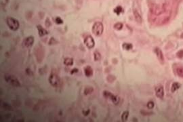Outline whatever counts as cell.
Returning a JSON list of instances; mask_svg holds the SVG:
<instances>
[{
  "label": "cell",
  "mask_w": 183,
  "mask_h": 122,
  "mask_svg": "<svg viewBox=\"0 0 183 122\" xmlns=\"http://www.w3.org/2000/svg\"><path fill=\"white\" fill-rule=\"evenodd\" d=\"M103 31H104V26L101 22L94 23L92 26V33L95 36H100L103 33Z\"/></svg>",
  "instance_id": "1"
},
{
  "label": "cell",
  "mask_w": 183,
  "mask_h": 122,
  "mask_svg": "<svg viewBox=\"0 0 183 122\" xmlns=\"http://www.w3.org/2000/svg\"><path fill=\"white\" fill-rule=\"evenodd\" d=\"M7 25L13 31H16L19 29L20 24L18 20H17L16 18H12V17H8L6 19Z\"/></svg>",
  "instance_id": "2"
},
{
  "label": "cell",
  "mask_w": 183,
  "mask_h": 122,
  "mask_svg": "<svg viewBox=\"0 0 183 122\" xmlns=\"http://www.w3.org/2000/svg\"><path fill=\"white\" fill-rule=\"evenodd\" d=\"M48 81L50 85L53 87H58L60 84V79H59L58 76L55 73H51L50 75L49 76Z\"/></svg>",
  "instance_id": "3"
},
{
  "label": "cell",
  "mask_w": 183,
  "mask_h": 122,
  "mask_svg": "<svg viewBox=\"0 0 183 122\" xmlns=\"http://www.w3.org/2000/svg\"><path fill=\"white\" fill-rule=\"evenodd\" d=\"M103 96H105L107 98H109L112 102H113L114 105H117L119 102V98L118 96H115L114 94H111L110 92L108 91H104L103 92Z\"/></svg>",
  "instance_id": "4"
},
{
  "label": "cell",
  "mask_w": 183,
  "mask_h": 122,
  "mask_svg": "<svg viewBox=\"0 0 183 122\" xmlns=\"http://www.w3.org/2000/svg\"><path fill=\"white\" fill-rule=\"evenodd\" d=\"M5 79H6V81L10 82L11 83V85H12L14 87H20V83L19 81L15 77H13V76L11 75L6 76L5 77Z\"/></svg>",
  "instance_id": "5"
},
{
  "label": "cell",
  "mask_w": 183,
  "mask_h": 122,
  "mask_svg": "<svg viewBox=\"0 0 183 122\" xmlns=\"http://www.w3.org/2000/svg\"><path fill=\"white\" fill-rule=\"evenodd\" d=\"M84 43L88 49H92L95 46V41L91 36L86 37L84 40Z\"/></svg>",
  "instance_id": "6"
},
{
  "label": "cell",
  "mask_w": 183,
  "mask_h": 122,
  "mask_svg": "<svg viewBox=\"0 0 183 122\" xmlns=\"http://www.w3.org/2000/svg\"><path fill=\"white\" fill-rule=\"evenodd\" d=\"M23 46L26 48H31L34 43V37L33 36H29L23 40Z\"/></svg>",
  "instance_id": "7"
},
{
  "label": "cell",
  "mask_w": 183,
  "mask_h": 122,
  "mask_svg": "<svg viewBox=\"0 0 183 122\" xmlns=\"http://www.w3.org/2000/svg\"><path fill=\"white\" fill-rule=\"evenodd\" d=\"M155 94L157 98H162L164 96V89L162 86H158L155 88Z\"/></svg>",
  "instance_id": "8"
},
{
  "label": "cell",
  "mask_w": 183,
  "mask_h": 122,
  "mask_svg": "<svg viewBox=\"0 0 183 122\" xmlns=\"http://www.w3.org/2000/svg\"><path fill=\"white\" fill-rule=\"evenodd\" d=\"M37 31H38V34H39V37H43L48 35V32L46 29H45L44 28H43L42 26L41 25H37Z\"/></svg>",
  "instance_id": "9"
},
{
  "label": "cell",
  "mask_w": 183,
  "mask_h": 122,
  "mask_svg": "<svg viewBox=\"0 0 183 122\" xmlns=\"http://www.w3.org/2000/svg\"><path fill=\"white\" fill-rule=\"evenodd\" d=\"M154 52L156 54V55H157V58H159V60H160L161 62L163 63L164 61V54H163V52H161V50L159 48H155L154 49Z\"/></svg>",
  "instance_id": "10"
},
{
  "label": "cell",
  "mask_w": 183,
  "mask_h": 122,
  "mask_svg": "<svg viewBox=\"0 0 183 122\" xmlns=\"http://www.w3.org/2000/svg\"><path fill=\"white\" fill-rule=\"evenodd\" d=\"M84 73H85V75L86 77H92L94 74V71H93V69L90 66H87L86 67H85L84 69Z\"/></svg>",
  "instance_id": "11"
},
{
  "label": "cell",
  "mask_w": 183,
  "mask_h": 122,
  "mask_svg": "<svg viewBox=\"0 0 183 122\" xmlns=\"http://www.w3.org/2000/svg\"><path fill=\"white\" fill-rule=\"evenodd\" d=\"M134 16L135 20H136V22H138V23H142V17H141V14L138 12L137 10H134Z\"/></svg>",
  "instance_id": "12"
},
{
  "label": "cell",
  "mask_w": 183,
  "mask_h": 122,
  "mask_svg": "<svg viewBox=\"0 0 183 122\" xmlns=\"http://www.w3.org/2000/svg\"><path fill=\"white\" fill-rule=\"evenodd\" d=\"M64 64L67 66H72L73 65V59L72 58H66L64 60Z\"/></svg>",
  "instance_id": "13"
},
{
  "label": "cell",
  "mask_w": 183,
  "mask_h": 122,
  "mask_svg": "<svg viewBox=\"0 0 183 122\" xmlns=\"http://www.w3.org/2000/svg\"><path fill=\"white\" fill-rule=\"evenodd\" d=\"M180 85L179 83H177L175 82L173 84H172V89H171V91H172V92H176L177 89H178L180 88Z\"/></svg>",
  "instance_id": "14"
},
{
  "label": "cell",
  "mask_w": 183,
  "mask_h": 122,
  "mask_svg": "<svg viewBox=\"0 0 183 122\" xmlns=\"http://www.w3.org/2000/svg\"><path fill=\"white\" fill-rule=\"evenodd\" d=\"M101 54L98 51H95L94 53V59L95 61H99L101 60Z\"/></svg>",
  "instance_id": "15"
},
{
  "label": "cell",
  "mask_w": 183,
  "mask_h": 122,
  "mask_svg": "<svg viewBox=\"0 0 183 122\" xmlns=\"http://www.w3.org/2000/svg\"><path fill=\"white\" fill-rule=\"evenodd\" d=\"M93 92H94V88L92 87H90V86H88L84 89V94L85 95H88V94H92Z\"/></svg>",
  "instance_id": "16"
},
{
  "label": "cell",
  "mask_w": 183,
  "mask_h": 122,
  "mask_svg": "<svg viewBox=\"0 0 183 122\" xmlns=\"http://www.w3.org/2000/svg\"><path fill=\"white\" fill-rule=\"evenodd\" d=\"M128 117H129V112H128V111H124V112L122 113V115H121V120L123 122H126L128 120Z\"/></svg>",
  "instance_id": "17"
},
{
  "label": "cell",
  "mask_w": 183,
  "mask_h": 122,
  "mask_svg": "<svg viewBox=\"0 0 183 122\" xmlns=\"http://www.w3.org/2000/svg\"><path fill=\"white\" fill-rule=\"evenodd\" d=\"M123 48L125 50H130V49H132V48H133V46H132V44H131V43H125L123 44Z\"/></svg>",
  "instance_id": "18"
},
{
  "label": "cell",
  "mask_w": 183,
  "mask_h": 122,
  "mask_svg": "<svg viewBox=\"0 0 183 122\" xmlns=\"http://www.w3.org/2000/svg\"><path fill=\"white\" fill-rule=\"evenodd\" d=\"M124 12V10H123V8H122V7L119 6H117L114 9V12L115 13H116L117 15H119L121 12Z\"/></svg>",
  "instance_id": "19"
},
{
  "label": "cell",
  "mask_w": 183,
  "mask_h": 122,
  "mask_svg": "<svg viewBox=\"0 0 183 122\" xmlns=\"http://www.w3.org/2000/svg\"><path fill=\"white\" fill-rule=\"evenodd\" d=\"M176 73L177 75L180 77H183V67H179L176 69Z\"/></svg>",
  "instance_id": "20"
},
{
  "label": "cell",
  "mask_w": 183,
  "mask_h": 122,
  "mask_svg": "<svg viewBox=\"0 0 183 122\" xmlns=\"http://www.w3.org/2000/svg\"><path fill=\"white\" fill-rule=\"evenodd\" d=\"M114 28L116 30H121L123 28V24L121 23H117L115 24Z\"/></svg>",
  "instance_id": "21"
},
{
  "label": "cell",
  "mask_w": 183,
  "mask_h": 122,
  "mask_svg": "<svg viewBox=\"0 0 183 122\" xmlns=\"http://www.w3.org/2000/svg\"><path fill=\"white\" fill-rule=\"evenodd\" d=\"M55 22H56V23L58 24H61L63 23V20H62V19L60 18V17H59V16L56 18Z\"/></svg>",
  "instance_id": "22"
},
{
  "label": "cell",
  "mask_w": 183,
  "mask_h": 122,
  "mask_svg": "<svg viewBox=\"0 0 183 122\" xmlns=\"http://www.w3.org/2000/svg\"><path fill=\"white\" fill-rule=\"evenodd\" d=\"M154 106H155V105H154V102H153V101H149V102L147 103V108L149 109H153Z\"/></svg>",
  "instance_id": "23"
},
{
  "label": "cell",
  "mask_w": 183,
  "mask_h": 122,
  "mask_svg": "<svg viewBox=\"0 0 183 122\" xmlns=\"http://www.w3.org/2000/svg\"><path fill=\"white\" fill-rule=\"evenodd\" d=\"M58 43V41L54 38V37H51L50 40L49 41V45H52V44H56Z\"/></svg>",
  "instance_id": "24"
},
{
  "label": "cell",
  "mask_w": 183,
  "mask_h": 122,
  "mask_svg": "<svg viewBox=\"0 0 183 122\" xmlns=\"http://www.w3.org/2000/svg\"><path fill=\"white\" fill-rule=\"evenodd\" d=\"M177 56L178 57V58H183V50H180L179 52H178L177 53Z\"/></svg>",
  "instance_id": "25"
},
{
  "label": "cell",
  "mask_w": 183,
  "mask_h": 122,
  "mask_svg": "<svg viewBox=\"0 0 183 122\" xmlns=\"http://www.w3.org/2000/svg\"><path fill=\"white\" fill-rule=\"evenodd\" d=\"M46 26L47 27H49V26H51V22L49 18H47L46 20Z\"/></svg>",
  "instance_id": "26"
},
{
  "label": "cell",
  "mask_w": 183,
  "mask_h": 122,
  "mask_svg": "<svg viewBox=\"0 0 183 122\" xmlns=\"http://www.w3.org/2000/svg\"><path fill=\"white\" fill-rule=\"evenodd\" d=\"M90 109H88L86 111H83V115H85V116H87L88 115L89 113H90Z\"/></svg>",
  "instance_id": "27"
},
{
  "label": "cell",
  "mask_w": 183,
  "mask_h": 122,
  "mask_svg": "<svg viewBox=\"0 0 183 122\" xmlns=\"http://www.w3.org/2000/svg\"><path fill=\"white\" fill-rule=\"evenodd\" d=\"M77 71H78V69H73L72 70V71L71 72V74H73L74 73H77Z\"/></svg>",
  "instance_id": "28"
}]
</instances>
